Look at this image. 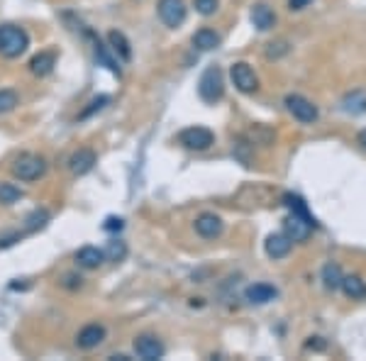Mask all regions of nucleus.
Listing matches in <instances>:
<instances>
[{
  "instance_id": "29",
  "label": "nucleus",
  "mask_w": 366,
  "mask_h": 361,
  "mask_svg": "<svg viewBox=\"0 0 366 361\" xmlns=\"http://www.w3.org/2000/svg\"><path fill=\"white\" fill-rule=\"evenodd\" d=\"M17 103H20V98H17L15 91H8V88H5V91H0V115L15 110Z\"/></svg>"
},
{
  "instance_id": "2",
  "label": "nucleus",
  "mask_w": 366,
  "mask_h": 361,
  "mask_svg": "<svg viewBox=\"0 0 366 361\" xmlns=\"http://www.w3.org/2000/svg\"><path fill=\"white\" fill-rule=\"evenodd\" d=\"M198 96L205 103H217L225 96V79H222L220 66H208L198 81Z\"/></svg>"
},
{
  "instance_id": "19",
  "label": "nucleus",
  "mask_w": 366,
  "mask_h": 361,
  "mask_svg": "<svg viewBox=\"0 0 366 361\" xmlns=\"http://www.w3.org/2000/svg\"><path fill=\"white\" fill-rule=\"evenodd\" d=\"M76 262L84 269H98L105 262V252L98 249V247H84V249L76 252Z\"/></svg>"
},
{
  "instance_id": "32",
  "label": "nucleus",
  "mask_w": 366,
  "mask_h": 361,
  "mask_svg": "<svg viewBox=\"0 0 366 361\" xmlns=\"http://www.w3.org/2000/svg\"><path fill=\"white\" fill-rule=\"evenodd\" d=\"M310 3H312V0H288V8L296 10V13H298V10H305V8H308Z\"/></svg>"
},
{
  "instance_id": "3",
  "label": "nucleus",
  "mask_w": 366,
  "mask_h": 361,
  "mask_svg": "<svg viewBox=\"0 0 366 361\" xmlns=\"http://www.w3.org/2000/svg\"><path fill=\"white\" fill-rule=\"evenodd\" d=\"M46 174V162L37 154H20L13 162V176L20 181H37Z\"/></svg>"
},
{
  "instance_id": "31",
  "label": "nucleus",
  "mask_w": 366,
  "mask_h": 361,
  "mask_svg": "<svg viewBox=\"0 0 366 361\" xmlns=\"http://www.w3.org/2000/svg\"><path fill=\"white\" fill-rule=\"evenodd\" d=\"M122 227H125V220H122V217H108L103 224L105 232H120Z\"/></svg>"
},
{
  "instance_id": "23",
  "label": "nucleus",
  "mask_w": 366,
  "mask_h": 361,
  "mask_svg": "<svg viewBox=\"0 0 366 361\" xmlns=\"http://www.w3.org/2000/svg\"><path fill=\"white\" fill-rule=\"evenodd\" d=\"M342 269H340V264H325L322 266V286L327 288V291H337V288L342 286Z\"/></svg>"
},
{
  "instance_id": "7",
  "label": "nucleus",
  "mask_w": 366,
  "mask_h": 361,
  "mask_svg": "<svg viewBox=\"0 0 366 361\" xmlns=\"http://www.w3.org/2000/svg\"><path fill=\"white\" fill-rule=\"evenodd\" d=\"M229 76H232V84L239 93H257L259 91V79L254 74V69L247 61H237L229 69Z\"/></svg>"
},
{
  "instance_id": "12",
  "label": "nucleus",
  "mask_w": 366,
  "mask_h": 361,
  "mask_svg": "<svg viewBox=\"0 0 366 361\" xmlns=\"http://www.w3.org/2000/svg\"><path fill=\"white\" fill-rule=\"evenodd\" d=\"M222 229H225V224H222V220L215 212H203V215L196 217V232L203 239H215V237L222 234Z\"/></svg>"
},
{
  "instance_id": "8",
  "label": "nucleus",
  "mask_w": 366,
  "mask_h": 361,
  "mask_svg": "<svg viewBox=\"0 0 366 361\" xmlns=\"http://www.w3.org/2000/svg\"><path fill=\"white\" fill-rule=\"evenodd\" d=\"M312 229H315V227H312L305 217L296 215V212H291V215L283 220V232H286V237L293 242V244H296V242H298V244H300V242H308Z\"/></svg>"
},
{
  "instance_id": "20",
  "label": "nucleus",
  "mask_w": 366,
  "mask_h": 361,
  "mask_svg": "<svg viewBox=\"0 0 366 361\" xmlns=\"http://www.w3.org/2000/svg\"><path fill=\"white\" fill-rule=\"evenodd\" d=\"M283 205H286L288 210L291 212H296V215H300V217H305L312 227H317V222H315V217H312V212H310V208H308V203H305L300 195H293V193H286L283 195Z\"/></svg>"
},
{
  "instance_id": "33",
  "label": "nucleus",
  "mask_w": 366,
  "mask_h": 361,
  "mask_svg": "<svg viewBox=\"0 0 366 361\" xmlns=\"http://www.w3.org/2000/svg\"><path fill=\"white\" fill-rule=\"evenodd\" d=\"M357 139H359V144H362L364 149H366V129H362V132H359V137H357Z\"/></svg>"
},
{
  "instance_id": "25",
  "label": "nucleus",
  "mask_w": 366,
  "mask_h": 361,
  "mask_svg": "<svg viewBox=\"0 0 366 361\" xmlns=\"http://www.w3.org/2000/svg\"><path fill=\"white\" fill-rule=\"evenodd\" d=\"M22 198V191L13 183H0V205H13Z\"/></svg>"
},
{
  "instance_id": "28",
  "label": "nucleus",
  "mask_w": 366,
  "mask_h": 361,
  "mask_svg": "<svg viewBox=\"0 0 366 361\" xmlns=\"http://www.w3.org/2000/svg\"><path fill=\"white\" fill-rule=\"evenodd\" d=\"M108 103H110V96H98V98H93L91 103H88V108L81 110L79 120H88V117H91L93 112H100V110H103Z\"/></svg>"
},
{
  "instance_id": "24",
  "label": "nucleus",
  "mask_w": 366,
  "mask_h": 361,
  "mask_svg": "<svg viewBox=\"0 0 366 361\" xmlns=\"http://www.w3.org/2000/svg\"><path fill=\"white\" fill-rule=\"evenodd\" d=\"M96 59L100 64H103L105 69L108 71H113V74L117 76V79H120L122 76V71H120V64H117V59H113V54H110L108 51V46H105L103 42H100V39H96Z\"/></svg>"
},
{
  "instance_id": "21",
  "label": "nucleus",
  "mask_w": 366,
  "mask_h": 361,
  "mask_svg": "<svg viewBox=\"0 0 366 361\" xmlns=\"http://www.w3.org/2000/svg\"><path fill=\"white\" fill-rule=\"evenodd\" d=\"M108 44H110V49H113V54L120 56L122 61L132 59V46H129V39L122 32H117V29L108 32Z\"/></svg>"
},
{
  "instance_id": "1",
  "label": "nucleus",
  "mask_w": 366,
  "mask_h": 361,
  "mask_svg": "<svg viewBox=\"0 0 366 361\" xmlns=\"http://www.w3.org/2000/svg\"><path fill=\"white\" fill-rule=\"evenodd\" d=\"M29 34L17 25H0V56L17 59L27 51Z\"/></svg>"
},
{
  "instance_id": "11",
  "label": "nucleus",
  "mask_w": 366,
  "mask_h": 361,
  "mask_svg": "<svg viewBox=\"0 0 366 361\" xmlns=\"http://www.w3.org/2000/svg\"><path fill=\"white\" fill-rule=\"evenodd\" d=\"M276 298H279V288L271 286V283H254L244 291V300L252 305H267Z\"/></svg>"
},
{
  "instance_id": "16",
  "label": "nucleus",
  "mask_w": 366,
  "mask_h": 361,
  "mask_svg": "<svg viewBox=\"0 0 366 361\" xmlns=\"http://www.w3.org/2000/svg\"><path fill=\"white\" fill-rule=\"evenodd\" d=\"M103 340H105L103 325H86V327L76 335V345H79L81 349H96Z\"/></svg>"
},
{
  "instance_id": "18",
  "label": "nucleus",
  "mask_w": 366,
  "mask_h": 361,
  "mask_svg": "<svg viewBox=\"0 0 366 361\" xmlns=\"http://www.w3.org/2000/svg\"><path fill=\"white\" fill-rule=\"evenodd\" d=\"M222 42V37L215 32V29H210V27H203V29H198L196 34H193V46L200 51H212V49H217Z\"/></svg>"
},
{
  "instance_id": "10",
  "label": "nucleus",
  "mask_w": 366,
  "mask_h": 361,
  "mask_svg": "<svg viewBox=\"0 0 366 361\" xmlns=\"http://www.w3.org/2000/svg\"><path fill=\"white\" fill-rule=\"evenodd\" d=\"M96 162H98V157H96V152L93 149H79V152H74L69 157V171L74 176H86L88 171H91L93 167H96Z\"/></svg>"
},
{
  "instance_id": "9",
  "label": "nucleus",
  "mask_w": 366,
  "mask_h": 361,
  "mask_svg": "<svg viewBox=\"0 0 366 361\" xmlns=\"http://www.w3.org/2000/svg\"><path fill=\"white\" fill-rule=\"evenodd\" d=\"M134 354L144 361H157L167 354V349H164V345L154 335H139L137 340H134Z\"/></svg>"
},
{
  "instance_id": "13",
  "label": "nucleus",
  "mask_w": 366,
  "mask_h": 361,
  "mask_svg": "<svg viewBox=\"0 0 366 361\" xmlns=\"http://www.w3.org/2000/svg\"><path fill=\"white\" fill-rule=\"evenodd\" d=\"M340 108L342 112H347V115H366V91L362 88H357V91H350L345 93L340 100Z\"/></svg>"
},
{
  "instance_id": "14",
  "label": "nucleus",
  "mask_w": 366,
  "mask_h": 361,
  "mask_svg": "<svg viewBox=\"0 0 366 361\" xmlns=\"http://www.w3.org/2000/svg\"><path fill=\"white\" fill-rule=\"evenodd\" d=\"M291 247L293 242L288 239L286 232H274L267 237V242H264V249H267V254L271 259H283L291 254Z\"/></svg>"
},
{
  "instance_id": "17",
  "label": "nucleus",
  "mask_w": 366,
  "mask_h": 361,
  "mask_svg": "<svg viewBox=\"0 0 366 361\" xmlns=\"http://www.w3.org/2000/svg\"><path fill=\"white\" fill-rule=\"evenodd\" d=\"M56 66V54L54 51H39V54H34L29 59V71H32L34 76H49L51 71Z\"/></svg>"
},
{
  "instance_id": "5",
  "label": "nucleus",
  "mask_w": 366,
  "mask_h": 361,
  "mask_svg": "<svg viewBox=\"0 0 366 361\" xmlns=\"http://www.w3.org/2000/svg\"><path fill=\"white\" fill-rule=\"evenodd\" d=\"M179 144L186 147V149H191V152H205L215 144V134H212L208 127H200V125L186 127L179 134Z\"/></svg>"
},
{
  "instance_id": "30",
  "label": "nucleus",
  "mask_w": 366,
  "mask_h": 361,
  "mask_svg": "<svg viewBox=\"0 0 366 361\" xmlns=\"http://www.w3.org/2000/svg\"><path fill=\"white\" fill-rule=\"evenodd\" d=\"M193 5H196V13H200L203 17H210L217 13L220 0H193Z\"/></svg>"
},
{
  "instance_id": "27",
  "label": "nucleus",
  "mask_w": 366,
  "mask_h": 361,
  "mask_svg": "<svg viewBox=\"0 0 366 361\" xmlns=\"http://www.w3.org/2000/svg\"><path fill=\"white\" fill-rule=\"evenodd\" d=\"M25 222H27L25 224L27 232H37V229H42L44 224L49 222V212H46V210H34Z\"/></svg>"
},
{
  "instance_id": "6",
  "label": "nucleus",
  "mask_w": 366,
  "mask_h": 361,
  "mask_svg": "<svg viewBox=\"0 0 366 361\" xmlns=\"http://www.w3.org/2000/svg\"><path fill=\"white\" fill-rule=\"evenodd\" d=\"M157 13L164 25L176 29L186 22V3H183V0H159Z\"/></svg>"
},
{
  "instance_id": "4",
  "label": "nucleus",
  "mask_w": 366,
  "mask_h": 361,
  "mask_svg": "<svg viewBox=\"0 0 366 361\" xmlns=\"http://www.w3.org/2000/svg\"><path fill=\"white\" fill-rule=\"evenodd\" d=\"M286 110L291 112L293 117H296L298 122H303V125H312V122L320 117V110H317V105L308 100L305 96H298V93H293V96H286Z\"/></svg>"
},
{
  "instance_id": "22",
  "label": "nucleus",
  "mask_w": 366,
  "mask_h": 361,
  "mask_svg": "<svg viewBox=\"0 0 366 361\" xmlns=\"http://www.w3.org/2000/svg\"><path fill=\"white\" fill-rule=\"evenodd\" d=\"M342 291H345L347 298L352 300H362L366 298V283L359 276H342Z\"/></svg>"
},
{
  "instance_id": "15",
  "label": "nucleus",
  "mask_w": 366,
  "mask_h": 361,
  "mask_svg": "<svg viewBox=\"0 0 366 361\" xmlns=\"http://www.w3.org/2000/svg\"><path fill=\"white\" fill-rule=\"evenodd\" d=\"M249 20H252V25L259 29V32H269V29L276 25L274 10H271L269 5H264V3H257V5H254L252 13H249Z\"/></svg>"
},
{
  "instance_id": "26",
  "label": "nucleus",
  "mask_w": 366,
  "mask_h": 361,
  "mask_svg": "<svg viewBox=\"0 0 366 361\" xmlns=\"http://www.w3.org/2000/svg\"><path fill=\"white\" fill-rule=\"evenodd\" d=\"M125 257H127L125 242H120V239L108 242V249H105V259H108V262H122Z\"/></svg>"
}]
</instances>
